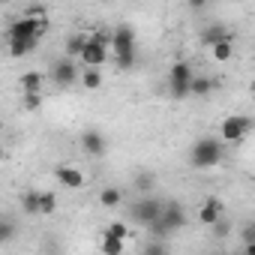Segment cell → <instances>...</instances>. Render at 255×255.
I'll return each mask as SVG.
<instances>
[{"label": "cell", "instance_id": "obj_1", "mask_svg": "<svg viewBox=\"0 0 255 255\" xmlns=\"http://www.w3.org/2000/svg\"><path fill=\"white\" fill-rule=\"evenodd\" d=\"M189 162L192 168H213L222 162V141L219 138H198L189 150Z\"/></svg>", "mask_w": 255, "mask_h": 255}, {"label": "cell", "instance_id": "obj_2", "mask_svg": "<svg viewBox=\"0 0 255 255\" xmlns=\"http://www.w3.org/2000/svg\"><path fill=\"white\" fill-rule=\"evenodd\" d=\"M192 78H195V72H192V66L186 60L171 63L168 66V90H171V96L174 99H186L192 93Z\"/></svg>", "mask_w": 255, "mask_h": 255}, {"label": "cell", "instance_id": "obj_3", "mask_svg": "<svg viewBox=\"0 0 255 255\" xmlns=\"http://www.w3.org/2000/svg\"><path fill=\"white\" fill-rule=\"evenodd\" d=\"M249 126H252V120L243 117V114H231V117H225L222 126H219V141H228V144L243 141L246 132H249Z\"/></svg>", "mask_w": 255, "mask_h": 255}, {"label": "cell", "instance_id": "obj_4", "mask_svg": "<svg viewBox=\"0 0 255 255\" xmlns=\"http://www.w3.org/2000/svg\"><path fill=\"white\" fill-rule=\"evenodd\" d=\"M186 225V213H183V207L180 204H165V210H162V219L150 228L153 234H159V237H165V234H174L177 228H183Z\"/></svg>", "mask_w": 255, "mask_h": 255}, {"label": "cell", "instance_id": "obj_5", "mask_svg": "<svg viewBox=\"0 0 255 255\" xmlns=\"http://www.w3.org/2000/svg\"><path fill=\"white\" fill-rule=\"evenodd\" d=\"M162 210H165V204H162V201H156V198H141V201L132 207V219H135L138 225L153 228V225L162 219Z\"/></svg>", "mask_w": 255, "mask_h": 255}, {"label": "cell", "instance_id": "obj_6", "mask_svg": "<svg viewBox=\"0 0 255 255\" xmlns=\"http://www.w3.org/2000/svg\"><path fill=\"white\" fill-rule=\"evenodd\" d=\"M78 78H81V69H78V66H75V60H69V57L57 60V63H54V69H51V81H54L57 87H72Z\"/></svg>", "mask_w": 255, "mask_h": 255}, {"label": "cell", "instance_id": "obj_7", "mask_svg": "<svg viewBox=\"0 0 255 255\" xmlns=\"http://www.w3.org/2000/svg\"><path fill=\"white\" fill-rule=\"evenodd\" d=\"M111 48L117 51V57L135 54V33H132V27H126V24L114 27V33H111Z\"/></svg>", "mask_w": 255, "mask_h": 255}, {"label": "cell", "instance_id": "obj_8", "mask_svg": "<svg viewBox=\"0 0 255 255\" xmlns=\"http://www.w3.org/2000/svg\"><path fill=\"white\" fill-rule=\"evenodd\" d=\"M105 60H108V48L99 45V42H93V39H87V48H84V54H81L84 69H99Z\"/></svg>", "mask_w": 255, "mask_h": 255}, {"label": "cell", "instance_id": "obj_9", "mask_svg": "<svg viewBox=\"0 0 255 255\" xmlns=\"http://www.w3.org/2000/svg\"><path fill=\"white\" fill-rule=\"evenodd\" d=\"M222 219V201L216 198V195H210V198H204V204L198 207V222H204V225H216Z\"/></svg>", "mask_w": 255, "mask_h": 255}, {"label": "cell", "instance_id": "obj_10", "mask_svg": "<svg viewBox=\"0 0 255 255\" xmlns=\"http://www.w3.org/2000/svg\"><path fill=\"white\" fill-rule=\"evenodd\" d=\"M78 144H81V150H84V153H90V156H102V153H105V135H102V132H96V129L81 132Z\"/></svg>", "mask_w": 255, "mask_h": 255}, {"label": "cell", "instance_id": "obj_11", "mask_svg": "<svg viewBox=\"0 0 255 255\" xmlns=\"http://www.w3.org/2000/svg\"><path fill=\"white\" fill-rule=\"evenodd\" d=\"M54 177H57V183L66 186V189H81V186H84V174H81L78 168H72V165H57V168H54Z\"/></svg>", "mask_w": 255, "mask_h": 255}, {"label": "cell", "instance_id": "obj_12", "mask_svg": "<svg viewBox=\"0 0 255 255\" xmlns=\"http://www.w3.org/2000/svg\"><path fill=\"white\" fill-rule=\"evenodd\" d=\"M201 39H204V45H219V42H231V36H228V30L222 27V24H210V27H204V33H201Z\"/></svg>", "mask_w": 255, "mask_h": 255}, {"label": "cell", "instance_id": "obj_13", "mask_svg": "<svg viewBox=\"0 0 255 255\" xmlns=\"http://www.w3.org/2000/svg\"><path fill=\"white\" fill-rule=\"evenodd\" d=\"M36 45H39V39H9V54L24 57V54H33Z\"/></svg>", "mask_w": 255, "mask_h": 255}, {"label": "cell", "instance_id": "obj_14", "mask_svg": "<svg viewBox=\"0 0 255 255\" xmlns=\"http://www.w3.org/2000/svg\"><path fill=\"white\" fill-rule=\"evenodd\" d=\"M87 39H90V36H81V33L69 36V39H66V57H69V60H72V57L81 60V54H84V48H87Z\"/></svg>", "mask_w": 255, "mask_h": 255}, {"label": "cell", "instance_id": "obj_15", "mask_svg": "<svg viewBox=\"0 0 255 255\" xmlns=\"http://www.w3.org/2000/svg\"><path fill=\"white\" fill-rule=\"evenodd\" d=\"M120 201H123V192H120L117 186H105V189L99 192V204H102V207H120Z\"/></svg>", "mask_w": 255, "mask_h": 255}, {"label": "cell", "instance_id": "obj_16", "mask_svg": "<svg viewBox=\"0 0 255 255\" xmlns=\"http://www.w3.org/2000/svg\"><path fill=\"white\" fill-rule=\"evenodd\" d=\"M81 84L87 90H99L102 87V72L99 69H81Z\"/></svg>", "mask_w": 255, "mask_h": 255}, {"label": "cell", "instance_id": "obj_17", "mask_svg": "<svg viewBox=\"0 0 255 255\" xmlns=\"http://www.w3.org/2000/svg\"><path fill=\"white\" fill-rule=\"evenodd\" d=\"M39 87H42V75L39 72H24L21 75V90L24 93H39Z\"/></svg>", "mask_w": 255, "mask_h": 255}, {"label": "cell", "instance_id": "obj_18", "mask_svg": "<svg viewBox=\"0 0 255 255\" xmlns=\"http://www.w3.org/2000/svg\"><path fill=\"white\" fill-rule=\"evenodd\" d=\"M21 210L27 216H39V192H24L21 195Z\"/></svg>", "mask_w": 255, "mask_h": 255}, {"label": "cell", "instance_id": "obj_19", "mask_svg": "<svg viewBox=\"0 0 255 255\" xmlns=\"http://www.w3.org/2000/svg\"><path fill=\"white\" fill-rule=\"evenodd\" d=\"M57 210V195L54 192H39V216H51Z\"/></svg>", "mask_w": 255, "mask_h": 255}, {"label": "cell", "instance_id": "obj_20", "mask_svg": "<svg viewBox=\"0 0 255 255\" xmlns=\"http://www.w3.org/2000/svg\"><path fill=\"white\" fill-rule=\"evenodd\" d=\"M102 237H108V240H126V237H129V228H126L123 222H111V225L102 231Z\"/></svg>", "mask_w": 255, "mask_h": 255}, {"label": "cell", "instance_id": "obj_21", "mask_svg": "<svg viewBox=\"0 0 255 255\" xmlns=\"http://www.w3.org/2000/svg\"><path fill=\"white\" fill-rule=\"evenodd\" d=\"M213 90V81L210 78H204V75H195L192 78V96H207Z\"/></svg>", "mask_w": 255, "mask_h": 255}, {"label": "cell", "instance_id": "obj_22", "mask_svg": "<svg viewBox=\"0 0 255 255\" xmlns=\"http://www.w3.org/2000/svg\"><path fill=\"white\" fill-rule=\"evenodd\" d=\"M99 249H102V255H123V240H108V237H102Z\"/></svg>", "mask_w": 255, "mask_h": 255}, {"label": "cell", "instance_id": "obj_23", "mask_svg": "<svg viewBox=\"0 0 255 255\" xmlns=\"http://www.w3.org/2000/svg\"><path fill=\"white\" fill-rule=\"evenodd\" d=\"M210 54H213V60H219V63L231 60V42H219V45H213Z\"/></svg>", "mask_w": 255, "mask_h": 255}, {"label": "cell", "instance_id": "obj_24", "mask_svg": "<svg viewBox=\"0 0 255 255\" xmlns=\"http://www.w3.org/2000/svg\"><path fill=\"white\" fill-rule=\"evenodd\" d=\"M141 255H168V246H165L162 240H147Z\"/></svg>", "mask_w": 255, "mask_h": 255}, {"label": "cell", "instance_id": "obj_25", "mask_svg": "<svg viewBox=\"0 0 255 255\" xmlns=\"http://www.w3.org/2000/svg\"><path fill=\"white\" fill-rule=\"evenodd\" d=\"M240 243H243V246L255 243V222H243V225H240Z\"/></svg>", "mask_w": 255, "mask_h": 255}, {"label": "cell", "instance_id": "obj_26", "mask_svg": "<svg viewBox=\"0 0 255 255\" xmlns=\"http://www.w3.org/2000/svg\"><path fill=\"white\" fill-rule=\"evenodd\" d=\"M12 234H15V225H12L9 216H3V225H0V243H9Z\"/></svg>", "mask_w": 255, "mask_h": 255}, {"label": "cell", "instance_id": "obj_27", "mask_svg": "<svg viewBox=\"0 0 255 255\" xmlns=\"http://www.w3.org/2000/svg\"><path fill=\"white\" fill-rule=\"evenodd\" d=\"M39 102H42V99H39V93H24V108H27V111H36V108H39Z\"/></svg>", "mask_w": 255, "mask_h": 255}, {"label": "cell", "instance_id": "obj_28", "mask_svg": "<svg viewBox=\"0 0 255 255\" xmlns=\"http://www.w3.org/2000/svg\"><path fill=\"white\" fill-rule=\"evenodd\" d=\"M213 234H216V237H225V234H228V222H225V216L213 225Z\"/></svg>", "mask_w": 255, "mask_h": 255}, {"label": "cell", "instance_id": "obj_29", "mask_svg": "<svg viewBox=\"0 0 255 255\" xmlns=\"http://www.w3.org/2000/svg\"><path fill=\"white\" fill-rule=\"evenodd\" d=\"M135 183H138L141 189H150V186H153V177H150V174H138V180H135Z\"/></svg>", "mask_w": 255, "mask_h": 255}, {"label": "cell", "instance_id": "obj_30", "mask_svg": "<svg viewBox=\"0 0 255 255\" xmlns=\"http://www.w3.org/2000/svg\"><path fill=\"white\" fill-rule=\"evenodd\" d=\"M243 255H255V243H249V246H243Z\"/></svg>", "mask_w": 255, "mask_h": 255}]
</instances>
